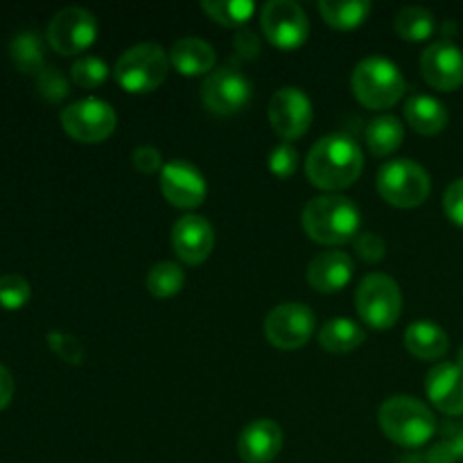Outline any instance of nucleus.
Returning a JSON list of instances; mask_svg holds the SVG:
<instances>
[{
    "label": "nucleus",
    "mask_w": 463,
    "mask_h": 463,
    "mask_svg": "<svg viewBox=\"0 0 463 463\" xmlns=\"http://www.w3.org/2000/svg\"><path fill=\"white\" fill-rule=\"evenodd\" d=\"M364 156L355 138L348 134L324 136L312 145L306 158V175L319 190L339 193L360 179Z\"/></svg>",
    "instance_id": "nucleus-1"
},
{
    "label": "nucleus",
    "mask_w": 463,
    "mask_h": 463,
    "mask_svg": "<svg viewBox=\"0 0 463 463\" xmlns=\"http://www.w3.org/2000/svg\"><path fill=\"white\" fill-rule=\"evenodd\" d=\"M303 231L317 244H339L353 242L360 233L362 213L355 203L344 194H321L307 202L301 217Z\"/></svg>",
    "instance_id": "nucleus-2"
},
{
    "label": "nucleus",
    "mask_w": 463,
    "mask_h": 463,
    "mask_svg": "<svg viewBox=\"0 0 463 463\" xmlns=\"http://www.w3.org/2000/svg\"><path fill=\"white\" fill-rule=\"evenodd\" d=\"M351 86L357 102L364 104L371 111L392 109L393 104L401 102L407 90L401 68L392 59L380 57V54L364 57L353 68Z\"/></svg>",
    "instance_id": "nucleus-3"
},
{
    "label": "nucleus",
    "mask_w": 463,
    "mask_h": 463,
    "mask_svg": "<svg viewBox=\"0 0 463 463\" xmlns=\"http://www.w3.org/2000/svg\"><path fill=\"white\" fill-rule=\"evenodd\" d=\"M384 437L401 448H420L437 432V420L425 402L411 396H392L378 411Z\"/></svg>",
    "instance_id": "nucleus-4"
},
{
    "label": "nucleus",
    "mask_w": 463,
    "mask_h": 463,
    "mask_svg": "<svg viewBox=\"0 0 463 463\" xmlns=\"http://www.w3.org/2000/svg\"><path fill=\"white\" fill-rule=\"evenodd\" d=\"M170 71V52L158 43H138L120 54L113 75L127 93H152L165 81Z\"/></svg>",
    "instance_id": "nucleus-5"
},
{
    "label": "nucleus",
    "mask_w": 463,
    "mask_h": 463,
    "mask_svg": "<svg viewBox=\"0 0 463 463\" xmlns=\"http://www.w3.org/2000/svg\"><path fill=\"white\" fill-rule=\"evenodd\" d=\"M378 193L387 203L396 208H416L425 203L432 190L430 175L410 158H396L380 167L378 172Z\"/></svg>",
    "instance_id": "nucleus-6"
},
{
    "label": "nucleus",
    "mask_w": 463,
    "mask_h": 463,
    "mask_svg": "<svg viewBox=\"0 0 463 463\" xmlns=\"http://www.w3.org/2000/svg\"><path fill=\"white\" fill-rule=\"evenodd\" d=\"M355 310L369 328H393L402 312L401 288L392 276L369 274L355 292Z\"/></svg>",
    "instance_id": "nucleus-7"
},
{
    "label": "nucleus",
    "mask_w": 463,
    "mask_h": 463,
    "mask_svg": "<svg viewBox=\"0 0 463 463\" xmlns=\"http://www.w3.org/2000/svg\"><path fill=\"white\" fill-rule=\"evenodd\" d=\"M116 111L99 98L77 99L61 111L63 131L81 145L102 143L116 131Z\"/></svg>",
    "instance_id": "nucleus-8"
},
{
    "label": "nucleus",
    "mask_w": 463,
    "mask_h": 463,
    "mask_svg": "<svg viewBox=\"0 0 463 463\" xmlns=\"http://www.w3.org/2000/svg\"><path fill=\"white\" fill-rule=\"evenodd\" d=\"M48 43L61 57H77L86 52L98 39V21L84 7H66L48 23Z\"/></svg>",
    "instance_id": "nucleus-9"
},
{
    "label": "nucleus",
    "mask_w": 463,
    "mask_h": 463,
    "mask_svg": "<svg viewBox=\"0 0 463 463\" xmlns=\"http://www.w3.org/2000/svg\"><path fill=\"white\" fill-rule=\"evenodd\" d=\"M315 312L303 303H280L265 317V337L279 351H298L315 333Z\"/></svg>",
    "instance_id": "nucleus-10"
},
{
    "label": "nucleus",
    "mask_w": 463,
    "mask_h": 463,
    "mask_svg": "<svg viewBox=\"0 0 463 463\" xmlns=\"http://www.w3.org/2000/svg\"><path fill=\"white\" fill-rule=\"evenodd\" d=\"M253 86L233 66H222L213 71L202 84V102L203 107L217 116H235L244 111L251 102Z\"/></svg>",
    "instance_id": "nucleus-11"
},
{
    "label": "nucleus",
    "mask_w": 463,
    "mask_h": 463,
    "mask_svg": "<svg viewBox=\"0 0 463 463\" xmlns=\"http://www.w3.org/2000/svg\"><path fill=\"white\" fill-rule=\"evenodd\" d=\"M260 25L269 43L280 50L301 48L310 34L306 12L294 0H269L262 5Z\"/></svg>",
    "instance_id": "nucleus-12"
},
{
    "label": "nucleus",
    "mask_w": 463,
    "mask_h": 463,
    "mask_svg": "<svg viewBox=\"0 0 463 463\" xmlns=\"http://www.w3.org/2000/svg\"><path fill=\"white\" fill-rule=\"evenodd\" d=\"M269 125L285 143L298 140L312 125V102L298 86H283L269 99Z\"/></svg>",
    "instance_id": "nucleus-13"
},
{
    "label": "nucleus",
    "mask_w": 463,
    "mask_h": 463,
    "mask_svg": "<svg viewBox=\"0 0 463 463\" xmlns=\"http://www.w3.org/2000/svg\"><path fill=\"white\" fill-rule=\"evenodd\" d=\"M161 193L167 202L181 211H193L206 199V179L190 161L176 158L163 165Z\"/></svg>",
    "instance_id": "nucleus-14"
},
{
    "label": "nucleus",
    "mask_w": 463,
    "mask_h": 463,
    "mask_svg": "<svg viewBox=\"0 0 463 463\" xmlns=\"http://www.w3.org/2000/svg\"><path fill=\"white\" fill-rule=\"evenodd\" d=\"M420 72L432 89L457 90L463 86V50L448 39L434 41L420 57Z\"/></svg>",
    "instance_id": "nucleus-15"
},
{
    "label": "nucleus",
    "mask_w": 463,
    "mask_h": 463,
    "mask_svg": "<svg viewBox=\"0 0 463 463\" xmlns=\"http://www.w3.org/2000/svg\"><path fill=\"white\" fill-rule=\"evenodd\" d=\"M172 247L185 265H202L215 247V229L202 215H184L172 226Z\"/></svg>",
    "instance_id": "nucleus-16"
},
{
    "label": "nucleus",
    "mask_w": 463,
    "mask_h": 463,
    "mask_svg": "<svg viewBox=\"0 0 463 463\" xmlns=\"http://www.w3.org/2000/svg\"><path fill=\"white\" fill-rule=\"evenodd\" d=\"M425 393L439 411L463 416V369L457 362L432 366L425 378Z\"/></svg>",
    "instance_id": "nucleus-17"
},
{
    "label": "nucleus",
    "mask_w": 463,
    "mask_h": 463,
    "mask_svg": "<svg viewBox=\"0 0 463 463\" xmlns=\"http://www.w3.org/2000/svg\"><path fill=\"white\" fill-rule=\"evenodd\" d=\"M280 450H283V430L276 420H253L240 432L238 455L244 463H271Z\"/></svg>",
    "instance_id": "nucleus-18"
},
{
    "label": "nucleus",
    "mask_w": 463,
    "mask_h": 463,
    "mask_svg": "<svg viewBox=\"0 0 463 463\" xmlns=\"http://www.w3.org/2000/svg\"><path fill=\"white\" fill-rule=\"evenodd\" d=\"M353 265L351 256L348 253L337 251V249H330V251L319 253L315 260L307 267V283L312 289L321 294H335L342 292L353 279Z\"/></svg>",
    "instance_id": "nucleus-19"
},
{
    "label": "nucleus",
    "mask_w": 463,
    "mask_h": 463,
    "mask_svg": "<svg viewBox=\"0 0 463 463\" xmlns=\"http://www.w3.org/2000/svg\"><path fill=\"white\" fill-rule=\"evenodd\" d=\"M217 54L213 45L197 36H184L170 50V66H175L184 77L211 75Z\"/></svg>",
    "instance_id": "nucleus-20"
},
{
    "label": "nucleus",
    "mask_w": 463,
    "mask_h": 463,
    "mask_svg": "<svg viewBox=\"0 0 463 463\" xmlns=\"http://www.w3.org/2000/svg\"><path fill=\"white\" fill-rule=\"evenodd\" d=\"M405 346L414 357L423 362L441 360L450 348L448 333L434 321H414L405 330Z\"/></svg>",
    "instance_id": "nucleus-21"
},
{
    "label": "nucleus",
    "mask_w": 463,
    "mask_h": 463,
    "mask_svg": "<svg viewBox=\"0 0 463 463\" xmlns=\"http://www.w3.org/2000/svg\"><path fill=\"white\" fill-rule=\"evenodd\" d=\"M405 118L420 136H437L448 127V109L432 95H414L405 104Z\"/></svg>",
    "instance_id": "nucleus-22"
},
{
    "label": "nucleus",
    "mask_w": 463,
    "mask_h": 463,
    "mask_svg": "<svg viewBox=\"0 0 463 463\" xmlns=\"http://www.w3.org/2000/svg\"><path fill=\"white\" fill-rule=\"evenodd\" d=\"M364 339L366 333L362 330V326L353 319H344V317L330 319L319 330L321 348L333 353V355H344V353L355 351V348H360L364 344Z\"/></svg>",
    "instance_id": "nucleus-23"
},
{
    "label": "nucleus",
    "mask_w": 463,
    "mask_h": 463,
    "mask_svg": "<svg viewBox=\"0 0 463 463\" xmlns=\"http://www.w3.org/2000/svg\"><path fill=\"white\" fill-rule=\"evenodd\" d=\"M405 140V127L396 116H378L366 127V145L373 156H389Z\"/></svg>",
    "instance_id": "nucleus-24"
},
{
    "label": "nucleus",
    "mask_w": 463,
    "mask_h": 463,
    "mask_svg": "<svg viewBox=\"0 0 463 463\" xmlns=\"http://www.w3.org/2000/svg\"><path fill=\"white\" fill-rule=\"evenodd\" d=\"M319 12L335 30H355L369 18V0H321Z\"/></svg>",
    "instance_id": "nucleus-25"
},
{
    "label": "nucleus",
    "mask_w": 463,
    "mask_h": 463,
    "mask_svg": "<svg viewBox=\"0 0 463 463\" xmlns=\"http://www.w3.org/2000/svg\"><path fill=\"white\" fill-rule=\"evenodd\" d=\"M9 57L14 66L25 75L39 77L45 71V52L43 41L36 32H21L9 43Z\"/></svg>",
    "instance_id": "nucleus-26"
},
{
    "label": "nucleus",
    "mask_w": 463,
    "mask_h": 463,
    "mask_svg": "<svg viewBox=\"0 0 463 463\" xmlns=\"http://www.w3.org/2000/svg\"><path fill=\"white\" fill-rule=\"evenodd\" d=\"M393 30L401 36L402 41H411V43H420V41H428L430 36L437 32V18L430 9L425 7H411L401 9L393 18Z\"/></svg>",
    "instance_id": "nucleus-27"
},
{
    "label": "nucleus",
    "mask_w": 463,
    "mask_h": 463,
    "mask_svg": "<svg viewBox=\"0 0 463 463\" xmlns=\"http://www.w3.org/2000/svg\"><path fill=\"white\" fill-rule=\"evenodd\" d=\"M202 9L208 18L224 27H242L256 12V5L249 0H203Z\"/></svg>",
    "instance_id": "nucleus-28"
},
{
    "label": "nucleus",
    "mask_w": 463,
    "mask_h": 463,
    "mask_svg": "<svg viewBox=\"0 0 463 463\" xmlns=\"http://www.w3.org/2000/svg\"><path fill=\"white\" fill-rule=\"evenodd\" d=\"M185 274L176 262H156L147 274V289L156 298H172L184 289Z\"/></svg>",
    "instance_id": "nucleus-29"
},
{
    "label": "nucleus",
    "mask_w": 463,
    "mask_h": 463,
    "mask_svg": "<svg viewBox=\"0 0 463 463\" xmlns=\"http://www.w3.org/2000/svg\"><path fill=\"white\" fill-rule=\"evenodd\" d=\"M109 66L104 59L93 57V54H84V57L75 59L71 68V80L75 81L80 89H98L107 81Z\"/></svg>",
    "instance_id": "nucleus-30"
},
{
    "label": "nucleus",
    "mask_w": 463,
    "mask_h": 463,
    "mask_svg": "<svg viewBox=\"0 0 463 463\" xmlns=\"http://www.w3.org/2000/svg\"><path fill=\"white\" fill-rule=\"evenodd\" d=\"M32 297V288L25 276L5 274L0 276V307L9 312H16L27 306Z\"/></svg>",
    "instance_id": "nucleus-31"
},
{
    "label": "nucleus",
    "mask_w": 463,
    "mask_h": 463,
    "mask_svg": "<svg viewBox=\"0 0 463 463\" xmlns=\"http://www.w3.org/2000/svg\"><path fill=\"white\" fill-rule=\"evenodd\" d=\"M48 346L50 351L54 353L57 357H61L66 364L80 366L84 362V346H81L80 339L75 335H66V333H48Z\"/></svg>",
    "instance_id": "nucleus-32"
},
{
    "label": "nucleus",
    "mask_w": 463,
    "mask_h": 463,
    "mask_svg": "<svg viewBox=\"0 0 463 463\" xmlns=\"http://www.w3.org/2000/svg\"><path fill=\"white\" fill-rule=\"evenodd\" d=\"M267 165H269L271 175L274 176H279V179H289L298 167V152L294 149V145L289 143L276 145L269 152Z\"/></svg>",
    "instance_id": "nucleus-33"
},
{
    "label": "nucleus",
    "mask_w": 463,
    "mask_h": 463,
    "mask_svg": "<svg viewBox=\"0 0 463 463\" xmlns=\"http://www.w3.org/2000/svg\"><path fill=\"white\" fill-rule=\"evenodd\" d=\"M36 89L48 102H61L68 95V80L59 68L45 66V71L36 77Z\"/></svg>",
    "instance_id": "nucleus-34"
},
{
    "label": "nucleus",
    "mask_w": 463,
    "mask_h": 463,
    "mask_svg": "<svg viewBox=\"0 0 463 463\" xmlns=\"http://www.w3.org/2000/svg\"><path fill=\"white\" fill-rule=\"evenodd\" d=\"M131 163H134V167L138 172H143V175H154V172H161L163 170V154L158 152L154 145H138V147L134 149V154H131Z\"/></svg>",
    "instance_id": "nucleus-35"
},
{
    "label": "nucleus",
    "mask_w": 463,
    "mask_h": 463,
    "mask_svg": "<svg viewBox=\"0 0 463 463\" xmlns=\"http://www.w3.org/2000/svg\"><path fill=\"white\" fill-rule=\"evenodd\" d=\"M353 242H355L357 256L366 262H380L387 253V244L375 233H360Z\"/></svg>",
    "instance_id": "nucleus-36"
},
{
    "label": "nucleus",
    "mask_w": 463,
    "mask_h": 463,
    "mask_svg": "<svg viewBox=\"0 0 463 463\" xmlns=\"http://www.w3.org/2000/svg\"><path fill=\"white\" fill-rule=\"evenodd\" d=\"M443 208H446V215L450 217V222L463 229V176L448 185L446 194H443Z\"/></svg>",
    "instance_id": "nucleus-37"
},
{
    "label": "nucleus",
    "mask_w": 463,
    "mask_h": 463,
    "mask_svg": "<svg viewBox=\"0 0 463 463\" xmlns=\"http://www.w3.org/2000/svg\"><path fill=\"white\" fill-rule=\"evenodd\" d=\"M233 50L240 59H256L260 54V41H258L256 32L242 27L233 39Z\"/></svg>",
    "instance_id": "nucleus-38"
},
{
    "label": "nucleus",
    "mask_w": 463,
    "mask_h": 463,
    "mask_svg": "<svg viewBox=\"0 0 463 463\" xmlns=\"http://www.w3.org/2000/svg\"><path fill=\"white\" fill-rule=\"evenodd\" d=\"M14 398V378L3 364H0V411L12 402Z\"/></svg>",
    "instance_id": "nucleus-39"
},
{
    "label": "nucleus",
    "mask_w": 463,
    "mask_h": 463,
    "mask_svg": "<svg viewBox=\"0 0 463 463\" xmlns=\"http://www.w3.org/2000/svg\"><path fill=\"white\" fill-rule=\"evenodd\" d=\"M446 446L450 448V452L457 457V459L463 457V428H457L455 432H452V437L448 439Z\"/></svg>",
    "instance_id": "nucleus-40"
},
{
    "label": "nucleus",
    "mask_w": 463,
    "mask_h": 463,
    "mask_svg": "<svg viewBox=\"0 0 463 463\" xmlns=\"http://www.w3.org/2000/svg\"><path fill=\"white\" fill-rule=\"evenodd\" d=\"M457 364H459L461 369H463V348L459 351V357H457Z\"/></svg>",
    "instance_id": "nucleus-41"
}]
</instances>
